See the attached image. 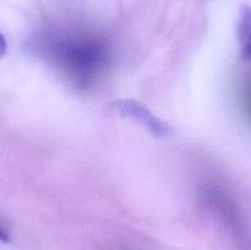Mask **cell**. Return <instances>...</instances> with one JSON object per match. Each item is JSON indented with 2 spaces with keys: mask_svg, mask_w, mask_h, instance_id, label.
Masks as SVG:
<instances>
[{
  "mask_svg": "<svg viewBox=\"0 0 251 250\" xmlns=\"http://www.w3.org/2000/svg\"><path fill=\"white\" fill-rule=\"evenodd\" d=\"M237 32L240 55L244 60H251V6L249 5L240 6Z\"/></svg>",
  "mask_w": 251,
  "mask_h": 250,
  "instance_id": "obj_3",
  "label": "cell"
},
{
  "mask_svg": "<svg viewBox=\"0 0 251 250\" xmlns=\"http://www.w3.org/2000/svg\"><path fill=\"white\" fill-rule=\"evenodd\" d=\"M0 39H1V55H4L5 50H6V43H5L4 36L0 37Z\"/></svg>",
  "mask_w": 251,
  "mask_h": 250,
  "instance_id": "obj_4",
  "label": "cell"
},
{
  "mask_svg": "<svg viewBox=\"0 0 251 250\" xmlns=\"http://www.w3.org/2000/svg\"><path fill=\"white\" fill-rule=\"evenodd\" d=\"M59 58L78 83H87L105 63L107 50L100 42H69L59 47Z\"/></svg>",
  "mask_w": 251,
  "mask_h": 250,
  "instance_id": "obj_1",
  "label": "cell"
},
{
  "mask_svg": "<svg viewBox=\"0 0 251 250\" xmlns=\"http://www.w3.org/2000/svg\"><path fill=\"white\" fill-rule=\"evenodd\" d=\"M112 108L122 117L130 118L136 123L144 125L151 134L156 136H168L173 134L171 125L167 124L141 103L132 100H119L112 103Z\"/></svg>",
  "mask_w": 251,
  "mask_h": 250,
  "instance_id": "obj_2",
  "label": "cell"
}]
</instances>
